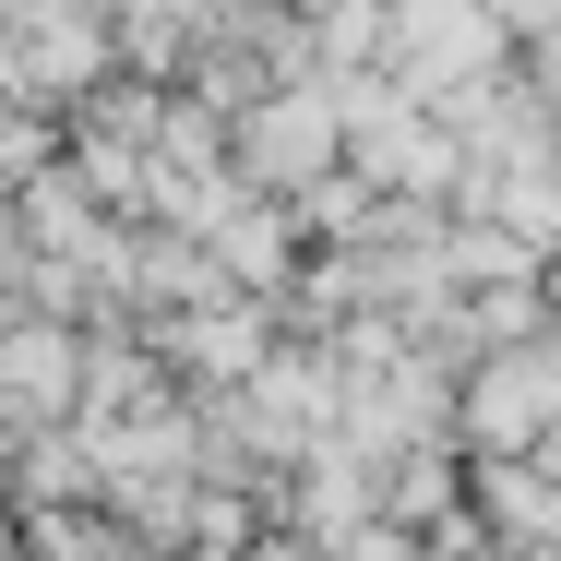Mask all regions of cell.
Returning a JSON list of instances; mask_svg holds the SVG:
<instances>
[{
	"mask_svg": "<svg viewBox=\"0 0 561 561\" xmlns=\"http://www.w3.org/2000/svg\"><path fill=\"white\" fill-rule=\"evenodd\" d=\"M550 407V370L538 358H502V382H478V443H526Z\"/></svg>",
	"mask_w": 561,
	"mask_h": 561,
	"instance_id": "obj_1",
	"label": "cell"
},
{
	"mask_svg": "<svg viewBox=\"0 0 561 561\" xmlns=\"http://www.w3.org/2000/svg\"><path fill=\"white\" fill-rule=\"evenodd\" d=\"M0 370H12V407H60L72 346H60V335H12V358H0Z\"/></svg>",
	"mask_w": 561,
	"mask_h": 561,
	"instance_id": "obj_2",
	"label": "cell"
}]
</instances>
